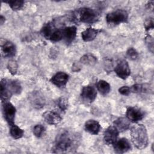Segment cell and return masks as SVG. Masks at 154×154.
I'll use <instances>...</instances> for the list:
<instances>
[{"mask_svg":"<svg viewBox=\"0 0 154 154\" xmlns=\"http://www.w3.org/2000/svg\"><path fill=\"white\" fill-rule=\"evenodd\" d=\"M22 86L15 80L3 79L1 81V99L4 102L7 101L13 94L16 95L21 93Z\"/></svg>","mask_w":154,"mask_h":154,"instance_id":"3","label":"cell"},{"mask_svg":"<svg viewBox=\"0 0 154 154\" xmlns=\"http://www.w3.org/2000/svg\"><path fill=\"white\" fill-rule=\"evenodd\" d=\"M13 10H19L21 9L24 4V1L22 0H10L7 2Z\"/></svg>","mask_w":154,"mask_h":154,"instance_id":"25","label":"cell"},{"mask_svg":"<svg viewBox=\"0 0 154 154\" xmlns=\"http://www.w3.org/2000/svg\"><path fill=\"white\" fill-rule=\"evenodd\" d=\"M128 19V13L123 9H117L107 14L106 22L110 25H117L126 22Z\"/></svg>","mask_w":154,"mask_h":154,"instance_id":"5","label":"cell"},{"mask_svg":"<svg viewBox=\"0 0 154 154\" xmlns=\"http://www.w3.org/2000/svg\"><path fill=\"white\" fill-rule=\"evenodd\" d=\"M116 75L121 79H126L131 74V70L128 63L123 60L117 63L114 68Z\"/></svg>","mask_w":154,"mask_h":154,"instance_id":"9","label":"cell"},{"mask_svg":"<svg viewBox=\"0 0 154 154\" xmlns=\"http://www.w3.org/2000/svg\"><path fill=\"white\" fill-rule=\"evenodd\" d=\"M2 110L4 118L6 120L7 123L10 126L14 124V122L16 112V109L14 106L8 101L4 102L2 104Z\"/></svg>","mask_w":154,"mask_h":154,"instance_id":"6","label":"cell"},{"mask_svg":"<svg viewBox=\"0 0 154 154\" xmlns=\"http://www.w3.org/2000/svg\"><path fill=\"white\" fill-rule=\"evenodd\" d=\"M57 28H55L52 23L49 22L45 24L42 28L41 32L43 36L46 39H50V37Z\"/></svg>","mask_w":154,"mask_h":154,"instance_id":"20","label":"cell"},{"mask_svg":"<svg viewBox=\"0 0 154 154\" xmlns=\"http://www.w3.org/2000/svg\"><path fill=\"white\" fill-rule=\"evenodd\" d=\"M119 131L114 126H110L105 131L103 134V140L107 144H113L117 140Z\"/></svg>","mask_w":154,"mask_h":154,"instance_id":"11","label":"cell"},{"mask_svg":"<svg viewBox=\"0 0 154 154\" xmlns=\"http://www.w3.org/2000/svg\"><path fill=\"white\" fill-rule=\"evenodd\" d=\"M146 44L149 48V49L151 51V52H153V37L149 35H147L145 38Z\"/></svg>","mask_w":154,"mask_h":154,"instance_id":"29","label":"cell"},{"mask_svg":"<svg viewBox=\"0 0 154 154\" xmlns=\"http://www.w3.org/2000/svg\"><path fill=\"white\" fill-rule=\"evenodd\" d=\"M97 88L103 96L107 95L111 90L109 84L105 80H99L97 84Z\"/></svg>","mask_w":154,"mask_h":154,"instance_id":"22","label":"cell"},{"mask_svg":"<svg viewBox=\"0 0 154 154\" xmlns=\"http://www.w3.org/2000/svg\"><path fill=\"white\" fill-rule=\"evenodd\" d=\"M1 51L2 55L4 57L10 58L15 55L16 48L12 42L7 41L1 45Z\"/></svg>","mask_w":154,"mask_h":154,"instance_id":"15","label":"cell"},{"mask_svg":"<svg viewBox=\"0 0 154 154\" xmlns=\"http://www.w3.org/2000/svg\"><path fill=\"white\" fill-rule=\"evenodd\" d=\"M76 19L83 23H93L99 18V13L89 7H82L77 11Z\"/></svg>","mask_w":154,"mask_h":154,"instance_id":"4","label":"cell"},{"mask_svg":"<svg viewBox=\"0 0 154 154\" xmlns=\"http://www.w3.org/2000/svg\"><path fill=\"white\" fill-rule=\"evenodd\" d=\"M45 132V128L43 125L40 124L35 125L33 128V134L37 138H40L43 137Z\"/></svg>","mask_w":154,"mask_h":154,"instance_id":"26","label":"cell"},{"mask_svg":"<svg viewBox=\"0 0 154 154\" xmlns=\"http://www.w3.org/2000/svg\"><path fill=\"white\" fill-rule=\"evenodd\" d=\"M17 68H18V65L16 61L11 60L8 61L7 64V69H8V71L11 75H14L16 73Z\"/></svg>","mask_w":154,"mask_h":154,"instance_id":"27","label":"cell"},{"mask_svg":"<svg viewBox=\"0 0 154 154\" xmlns=\"http://www.w3.org/2000/svg\"><path fill=\"white\" fill-rule=\"evenodd\" d=\"M69 79V75L63 72H57L51 79V82L57 87L62 88L66 86Z\"/></svg>","mask_w":154,"mask_h":154,"instance_id":"13","label":"cell"},{"mask_svg":"<svg viewBox=\"0 0 154 154\" xmlns=\"http://www.w3.org/2000/svg\"><path fill=\"white\" fill-rule=\"evenodd\" d=\"M43 117L47 123L52 125H55L60 123L62 120V117L60 114L53 111H46L43 114Z\"/></svg>","mask_w":154,"mask_h":154,"instance_id":"14","label":"cell"},{"mask_svg":"<svg viewBox=\"0 0 154 154\" xmlns=\"http://www.w3.org/2000/svg\"><path fill=\"white\" fill-rule=\"evenodd\" d=\"M144 28L146 30H149L151 29H153L154 27V22L153 19L152 18H149L146 20L144 22Z\"/></svg>","mask_w":154,"mask_h":154,"instance_id":"31","label":"cell"},{"mask_svg":"<svg viewBox=\"0 0 154 154\" xmlns=\"http://www.w3.org/2000/svg\"><path fill=\"white\" fill-rule=\"evenodd\" d=\"M78 140L77 137L73 134L68 131L63 132L57 135L52 148V152L54 153L71 152L76 147Z\"/></svg>","mask_w":154,"mask_h":154,"instance_id":"1","label":"cell"},{"mask_svg":"<svg viewBox=\"0 0 154 154\" xmlns=\"http://www.w3.org/2000/svg\"><path fill=\"white\" fill-rule=\"evenodd\" d=\"M119 92L124 96H128L131 93L130 87L128 86H122L119 89Z\"/></svg>","mask_w":154,"mask_h":154,"instance_id":"32","label":"cell"},{"mask_svg":"<svg viewBox=\"0 0 154 154\" xmlns=\"http://www.w3.org/2000/svg\"><path fill=\"white\" fill-rule=\"evenodd\" d=\"M29 100L31 105L36 108L40 109L45 105V98L43 95L38 91H34L29 95Z\"/></svg>","mask_w":154,"mask_h":154,"instance_id":"8","label":"cell"},{"mask_svg":"<svg viewBox=\"0 0 154 154\" xmlns=\"http://www.w3.org/2000/svg\"><path fill=\"white\" fill-rule=\"evenodd\" d=\"M114 151L117 153H123L131 149V145L129 140L125 138L117 140L113 144Z\"/></svg>","mask_w":154,"mask_h":154,"instance_id":"12","label":"cell"},{"mask_svg":"<svg viewBox=\"0 0 154 154\" xmlns=\"http://www.w3.org/2000/svg\"><path fill=\"white\" fill-rule=\"evenodd\" d=\"M5 17L2 16V15H1V17H0V21H1V25H3V23H4V22H5Z\"/></svg>","mask_w":154,"mask_h":154,"instance_id":"33","label":"cell"},{"mask_svg":"<svg viewBox=\"0 0 154 154\" xmlns=\"http://www.w3.org/2000/svg\"><path fill=\"white\" fill-rule=\"evenodd\" d=\"M131 140L134 145L138 149H143L147 146L148 135L146 127L138 124L132 127L131 130Z\"/></svg>","mask_w":154,"mask_h":154,"instance_id":"2","label":"cell"},{"mask_svg":"<svg viewBox=\"0 0 154 154\" xmlns=\"http://www.w3.org/2000/svg\"><path fill=\"white\" fill-rule=\"evenodd\" d=\"M85 129L92 135H97L100 131V125L94 120H89L85 123Z\"/></svg>","mask_w":154,"mask_h":154,"instance_id":"17","label":"cell"},{"mask_svg":"<svg viewBox=\"0 0 154 154\" xmlns=\"http://www.w3.org/2000/svg\"><path fill=\"white\" fill-rule=\"evenodd\" d=\"M96 96V90L92 85L85 86L81 90V97L83 102L85 104L91 103L95 100Z\"/></svg>","mask_w":154,"mask_h":154,"instance_id":"7","label":"cell"},{"mask_svg":"<svg viewBox=\"0 0 154 154\" xmlns=\"http://www.w3.org/2000/svg\"><path fill=\"white\" fill-rule=\"evenodd\" d=\"M99 31L93 28H87L82 32L81 37L84 42H90L93 40L98 34Z\"/></svg>","mask_w":154,"mask_h":154,"instance_id":"18","label":"cell"},{"mask_svg":"<svg viewBox=\"0 0 154 154\" xmlns=\"http://www.w3.org/2000/svg\"><path fill=\"white\" fill-rule=\"evenodd\" d=\"M57 105L62 111H64L67 108V103L66 100L63 97L60 98L57 101Z\"/></svg>","mask_w":154,"mask_h":154,"instance_id":"30","label":"cell"},{"mask_svg":"<svg viewBox=\"0 0 154 154\" xmlns=\"http://www.w3.org/2000/svg\"><path fill=\"white\" fill-rule=\"evenodd\" d=\"M76 28L74 26H67L63 29V38L67 44L71 43L76 37Z\"/></svg>","mask_w":154,"mask_h":154,"instance_id":"16","label":"cell"},{"mask_svg":"<svg viewBox=\"0 0 154 154\" xmlns=\"http://www.w3.org/2000/svg\"><path fill=\"white\" fill-rule=\"evenodd\" d=\"M126 55L131 60H135L138 57V54L137 51L133 48H129L128 49L126 52Z\"/></svg>","mask_w":154,"mask_h":154,"instance_id":"28","label":"cell"},{"mask_svg":"<svg viewBox=\"0 0 154 154\" xmlns=\"http://www.w3.org/2000/svg\"><path fill=\"white\" fill-rule=\"evenodd\" d=\"M10 134L14 139H19L23 137L24 132L19 126L13 124L10 126Z\"/></svg>","mask_w":154,"mask_h":154,"instance_id":"24","label":"cell"},{"mask_svg":"<svg viewBox=\"0 0 154 154\" xmlns=\"http://www.w3.org/2000/svg\"><path fill=\"white\" fill-rule=\"evenodd\" d=\"M131 92L135 93H149L152 91L151 87L147 84H136L133 85L130 87Z\"/></svg>","mask_w":154,"mask_h":154,"instance_id":"21","label":"cell"},{"mask_svg":"<svg viewBox=\"0 0 154 154\" xmlns=\"http://www.w3.org/2000/svg\"><path fill=\"white\" fill-rule=\"evenodd\" d=\"M114 125L119 132H122L129 129L130 123L128 119L124 117H119L114 121Z\"/></svg>","mask_w":154,"mask_h":154,"instance_id":"19","label":"cell"},{"mask_svg":"<svg viewBox=\"0 0 154 154\" xmlns=\"http://www.w3.org/2000/svg\"><path fill=\"white\" fill-rule=\"evenodd\" d=\"M80 62L82 64L88 66H94L97 62V58L93 55L91 54H87L81 57Z\"/></svg>","mask_w":154,"mask_h":154,"instance_id":"23","label":"cell"},{"mask_svg":"<svg viewBox=\"0 0 154 154\" xmlns=\"http://www.w3.org/2000/svg\"><path fill=\"white\" fill-rule=\"evenodd\" d=\"M145 116L144 112L137 107H129L126 111L127 119L132 122L136 123L141 120Z\"/></svg>","mask_w":154,"mask_h":154,"instance_id":"10","label":"cell"}]
</instances>
